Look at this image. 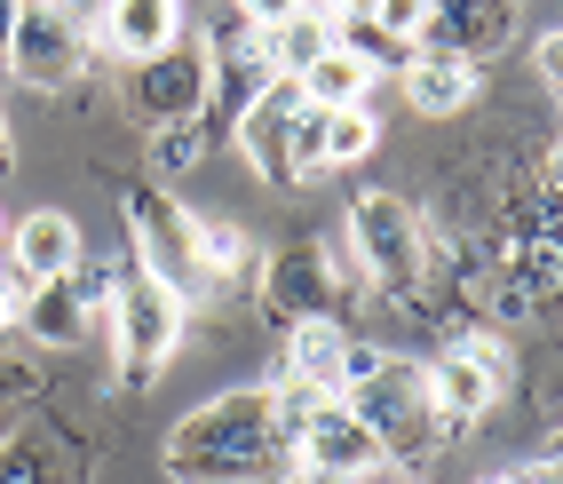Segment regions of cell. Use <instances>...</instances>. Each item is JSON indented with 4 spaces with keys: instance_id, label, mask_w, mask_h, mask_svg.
Masks as SVG:
<instances>
[{
    "instance_id": "cell-29",
    "label": "cell",
    "mask_w": 563,
    "mask_h": 484,
    "mask_svg": "<svg viewBox=\"0 0 563 484\" xmlns=\"http://www.w3.org/2000/svg\"><path fill=\"white\" fill-rule=\"evenodd\" d=\"M532 64H540V80H548V88H563V24H555L548 41L532 48Z\"/></svg>"
},
{
    "instance_id": "cell-17",
    "label": "cell",
    "mask_w": 563,
    "mask_h": 484,
    "mask_svg": "<svg viewBox=\"0 0 563 484\" xmlns=\"http://www.w3.org/2000/svg\"><path fill=\"white\" fill-rule=\"evenodd\" d=\"M405 103L421 111V120H453V111H468L484 96V64L468 56H444V48H412V64L397 72Z\"/></svg>"
},
{
    "instance_id": "cell-8",
    "label": "cell",
    "mask_w": 563,
    "mask_h": 484,
    "mask_svg": "<svg viewBox=\"0 0 563 484\" xmlns=\"http://www.w3.org/2000/svg\"><path fill=\"white\" fill-rule=\"evenodd\" d=\"M421 374H429V397H437L444 437H461V429H476V421L500 405V389H508V350L493 342V333H461V342L437 350Z\"/></svg>"
},
{
    "instance_id": "cell-1",
    "label": "cell",
    "mask_w": 563,
    "mask_h": 484,
    "mask_svg": "<svg viewBox=\"0 0 563 484\" xmlns=\"http://www.w3.org/2000/svg\"><path fill=\"white\" fill-rule=\"evenodd\" d=\"M159 469L175 484H302V469H294V437L278 421L271 382L222 389V397L191 405V414L167 429Z\"/></svg>"
},
{
    "instance_id": "cell-18",
    "label": "cell",
    "mask_w": 563,
    "mask_h": 484,
    "mask_svg": "<svg viewBox=\"0 0 563 484\" xmlns=\"http://www.w3.org/2000/svg\"><path fill=\"white\" fill-rule=\"evenodd\" d=\"M508 24H516V0H437L421 48H444V56L476 64V56H493L508 41Z\"/></svg>"
},
{
    "instance_id": "cell-13",
    "label": "cell",
    "mask_w": 563,
    "mask_h": 484,
    "mask_svg": "<svg viewBox=\"0 0 563 484\" xmlns=\"http://www.w3.org/2000/svg\"><path fill=\"white\" fill-rule=\"evenodd\" d=\"M294 111H302V88L294 80H271L254 96V111L231 128V143L246 152V167L271 183V191H294V175H286V135H294Z\"/></svg>"
},
{
    "instance_id": "cell-26",
    "label": "cell",
    "mask_w": 563,
    "mask_h": 484,
    "mask_svg": "<svg viewBox=\"0 0 563 484\" xmlns=\"http://www.w3.org/2000/svg\"><path fill=\"white\" fill-rule=\"evenodd\" d=\"M429 9H437V0H373V24H382L389 41L421 48V32H429Z\"/></svg>"
},
{
    "instance_id": "cell-3",
    "label": "cell",
    "mask_w": 563,
    "mask_h": 484,
    "mask_svg": "<svg viewBox=\"0 0 563 484\" xmlns=\"http://www.w3.org/2000/svg\"><path fill=\"white\" fill-rule=\"evenodd\" d=\"M111 365H120V389H152L167 374V358L183 350V326H191V302H183L175 286L159 278H143L135 263L111 278Z\"/></svg>"
},
{
    "instance_id": "cell-22",
    "label": "cell",
    "mask_w": 563,
    "mask_h": 484,
    "mask_svg": "<svg viewBox=\"0 0 563 484\" xmlns=\"http://www.w3.org/2000/svg\"><path fill=\"white\" fill-rule=\"evenodd\" d=\"M373 143H382V120H373V103H357V111H325V175L333 167H357V160H373Z\"/></svg>"
},
{
    "instance_id": "cell-20",
    "label": "cell",
    "mask_w": 563,
    "mask_h": 484,
    "mask_svg": "<svg viewBox=\"0 0 563 484\" xmlns=\"http://www.w3.org/2000/svg\"><path fill=\"white\" fill-rule=\"evenodd\" d=\"M294 88H302L310 111H357V103L373 96V72H365L357 56H342V48H325L310 72H294Z\"/></svg>"
},
{
    "instance_id": "cell-9",
    "label": "cell",
    "mask_w": 563,
    "mask_h": 484,
    "mask_svg": "<svg viewBox=\"0 0 563 484\" xmlns=\"http://www.w3.org/2000/svg\"><path fill=\"white\" fill-rule=\"evenodd\" d=\"M9 80L24 88H71L88 72V32L64 0H24L16 9V32H9Z\"/></svg>"
},
{
    "instance_id": "cell-15",
    "label": "cell",
    "mask_w": 563,
    "mask_h": 484,
    "mask_svg": "<svg viewBox=\"0 0 563 484\" xmlns=\"http://www.w3.org/2000/svg\"><path fill=\"white\" fill-rule=\"evenodd\" d=\"M278 374L271 382H302V389H325V397H342V374H350V342L357 333L342 318H310V326H286L278 333Z\"/></svg>"
},
{
    "instance_id": "cell-6",
    "label": "cell",
    "mask_w": 563,
    "mask_h": 484,
    "mask_svg": "<svg viewBox=\"0 0 563 484\" xmlns=\"http://www.w3.org/2000/svg\"><path fill=\"white\" fill-rule=\"evenodd\" d=\"M128 246H135V271L175 286L183 302H199L207 278H199V254H191V207H175L167 183H128Z\"/></svg>"
},
{
    "instance_id": "cell-35",
    "label": "cell",
    "mask_w": 563,
    "mask_h": 484,
    "mask_svg": "<svg viewBox=\"0 0 563 484\" xmlns=\"http://www.w3.org/2000/svg\"><path fill=\"white\" fill-rule=\"evenodd\" d=\"M484 484H523V476H516V469H508V476H484Z\"/></svg>"
},
{
    "instance_id": "cell-7",
    "label": "cell",
    "mask_w": 563,
    "mask_h": 484,
    "mask_svg": "<svg viewBox=\"0 0 563 484\" xmlns=\"http://www.w3.org/2000/svg\"><path fill=\"white\" fill-rule=\"evenodd\" d=\"M199 56H207V111H199V120H207V135H231L278 72H271V56H262V32H254L239 9L222 16V24H207Z\"/></svg>"
},
{
    "instance_id": "cell-2",
    "label": "cell",
    "mask_w": 563,
    "mask_h": 484,
    "mask_svg": "<svg viewBox=\"0 0 563 484\" xmlns=\"http://www.w3.org/2000/svg\"><path fill=\"white\" fill-rule=\"evenodd\" d=\"M342 405L382 437V453L389 469H412V461H429L437 444H453L437 421V397H429V374L412 358L382 350V342H350V374H342Z\"/></svg>"
},
{
    "instance_id": "cell-28",
    "label": "cell",
    "mask_w": 563,
    "mask_h": 484,
    "mask_svg": "<svg viewBox=\"0 0 563 484\" xmlns=\"http://www.w3.org/2000/svg\"><path fill=\"white\" fill-rule=\"evenodd\" d=\"M231 9H239L254 32H271V24H286V16H302V0H231Z\"/></svg>"
},
{
    "instance_id": "cell-36",
    "label": "cell",
    "mask_w": 563,
    "mask_h": 484,
    "mask_svg": "<svg viewBox=\"0 0 563 484\" xmlns=\"http://www.w3.org/2000/svg\"><path fill=\"white\" fill-rule=\"evenodd\" d=\"M0 246H9V215H0Z\"/></svg>"
},
{
    "instance_id": "cell-32",
    "label": "cell",
    "mask_w": 563,
    "mask_h": 484,
    "mask_svg": "<svg viewBox=\"0 0 563 484\" xmlns=\"http://www.w3.org/2000/svg\"><path fill=\"white\" fill-rule=\"evenodd\" d=\"M16 9H24V0H0V64H9V32H16Z\"/></svg>"
},
{
    "instance_id": "cell-4",
    "label": "cell",
    "mask_w": 563,
    "mask_h": 484,
    "mask_svg": "<svg viewBox=\"0 0 563 484\" xmlns=\"http://www.w3.org/2000/svg\"><path fill=\"white\" fill-rule=\"evenodd\" d=\"M342 231H350V271L365 286H382L389 302H421V286H429V231H421V215H412L397 191H357L350 215H342Z\"/></svg>"
},
{
    "instance_id": "cell-23",
    "label": "cell",
    "mask_w": 563,
    "mask_h": 484,
    "mask_svg": "<svg viewBox=\"0 0 563 484\" xmlns=\"http://www.w3.org/2000/svg\"><path fill=\"white\" fill-rule=\"evenodd\" d=\"M0 484H64L56 444H48V437H32V429H16L9 444H0Z\"/></svg>"
},
{
    "instance_id": "cell-11",
    "label": "cell",
    "mask_w": 563,
    "mask_h": 484,
    "mask_svg": "<svg viewBox=\"0 0 563 484\" xmlns=\"http://www.w3.org/2000/svg\"><path fill=\"white\" fill-rule=\"evenodd\" d=\"M103 302H111V278L80 263L71 278H48V286H32V294H24V318H16V326H24L32 342H41V350H80Z\"/></svg>"
},
{
    "instance_id": "cell-12",
    "label": "cell",
    "mask_w": 563,
    "mask_h": 484,
    "mask_svg": "<svg viewBox=\"0 0 563 484\" xmlns=\"http://www.w3.org/2000/svg\"><path fill=\"white\" fill-rule=\"evenodd\" d=\"M135 120L143 128H175V120H199L207 111V56H199V41H175L167 56H152V64H135Z\"/></svg>"
},
{
    "instance_id": "cell-10",
    "label": "cell",
    "mask_w": 563,
    "mask_h": 484,
    "mask_svg": "<svg viewBox=\"0 0 563 484\" xmlns=\"http://www.w3.org/2000/svg\"><path fill=\"white\" fill-rule=\"evenodd\" d=\"M294 469L318 476V484H365L373 469H389V453L342 397H318L302 414V429H294Z\"/></svg>"
},
{
    "instance_id": "cell-21",
    "label": "cell",
    "mask_w": 563,
    "mask_h": 484,
    "mask_svg": "<svg viewBox=\"0 0 563 484\" xmlns=\"http://www.w3.org/2000/svg\"><path fill=\"white\" fill-rule=\"evenodd\" d=\"M325 48H333V24H325V16H310V9L262 32V56H271V72H278V80H294V72H310V64H318Z\"/></svg>"
},
{
    "instance_id": "cell-34",
    "label": "cell",
    "mask_w": 563,
    "mask_h": 484,
    "mask_svg": "<svg viewBox=\"0 0 563 484\" xmlns=\"http://www.w3.org/2000/svg\"><path fill=\"white\" fill-rule=\"evenodd\" d=\"M548 453H555V461H563V429H555V437H548Z\"/></svg>"
},
{
    "instance_id": "cell-27",
    "label": "cell",
    "mask_w": 563,
    "mask_h": 484,
    "mask_svg": "<svg viewBox=\"0 0 563 484\" xmlns=\"http://www.w3.org/2000/svg\"><path fill=\"white\" fill-rule=\"evenodd\" d=\"M24 294H32V278L0 254V333H16V318H24Z\"/></svg>"
},
{
    "instance_id": "cell-33",
    "label": "cell",
    "mask_w": 563,
    "mask_h": 484,
    "mask_svg": "<svg viewBox=\"0 0 563 484\" xmlns=\"http://www.w3.org/2000/svg\"><path fill=\"white\" fill-rule=\"evenodd\" d=\"M548 191H563V143L548 152Z\"/></svg>"
},
{
    "instance_id": "cell-31",
    "label": "cell",
    "mask_w": 563,
    "mask_h": 484,
    "mask_svg": "<svg viewBox=\"0 0 563 484\" xmlns=\"http://www.w3.org/2000/svg\"><path fill=\"white\" fill-rule=\"evenodd\" d=\"M16 175V135H9V111H0V183Z\"/></svg>"
},
{
    "instance_id": "cell-30",
    "label": "cell",
    "mask_w": 563,
    "mask_h": 484,
    "mask_svg": "<svg viewBox=\"0 0 563 484\" xmlns=\"http://www.w3.org/2000/svg\"><path fill=\"white\" fill-rule=\"evenodd\" d=\"M516 476H523V484H563V461H555V453H540V461H523Z\"/></svg>"
},
{
    "instance_id": "cell-5",
    "label": "cell",
    "mask_w": 563,
    "mask_h": 484,
    "mask_svg": "<svg viewBox=\"0 0 563 484\" xmlns=\"http://www.w3.org/2000/svg\"><path fill=\"white\" fill-rule=\"evenodd\" d=\"M357 286L350 254H333L318 239H294L278 246L271 263H262V318H271L278 333L286 326H310V318H342V294Z\"/></svg>"
},
{
    "instance_id": "cell-19",
    "label": "cell",
    "mask_w": 563,
    "mask_h": 484,
    "mask_svg": "<svg viewBox=\"0 0 563 484\" xmlns=\"http://www.w3.org/2000/svg\"><path fill=\"white\" fill-rule=\"evenodd\" d=\"M191 254H199L207 294H222L231 278H246V271H254V239L239 231L231 215H191Z\"/></svg>"
},
{
    "instance_id": "cell-14",
    "label": "cell",
    "mask_w": 563,
    "mask_h": 484,
    "mask_svg": "<svg viewBox=\"0 0 563 484\" xmlns=\"http://www.w3.org/2000/svg\"><path fill=\"white\" fill-rule=\"evenodd\" d=\"M9 263L32 278V286H48V278H71L88 263V246H80V222H71L64 207H32L24 222H9Z\"/></svg>"
},
{
    "instance_id": "cell-24",
    "label": "cell",
    "mask_w": 563,
    "mask_h": 484,
    "mask_svg": "<svg viewBox=\"0 0 563 484\" xmlns=\"http://www.w3.org/2000/svg\"><path fill=\"white\" fill-rule=\"evenodd\" d=\"M207 120H175V128H152V167L159 175H191L199 160H207Z\"/></svg>"
},
{
    "instance_id": "cell-16",
    "label": "cell",
    "mask_w": 563,
    "mask_h": 484,
    "mask_svg": "<svg viewBox=\"0 0 563 484\" xmlns=\"http://www.w3.org/2000/svg\"><path fill=\"white\" fill-rule=\"evenodd\" d=\"M183 41V0H103L96 16V48L128 56V64H152Z\"/></svg>"
},
{
    "instance_id": "cell-25",
    "label": "cell",
    "mask_w": 563,
    "mask_h": 484,
    "mask_svg": "<svg viewBox=\"0 0 563 484\" xmlns=\"http://www.w3.org/2000/svg\"><path fill=\"white\" fill-rule=\"evenodd\" d=\"M41 397V365H24V358H0V444L16 437V414Z\"/></svg>"
}]
</instances>
